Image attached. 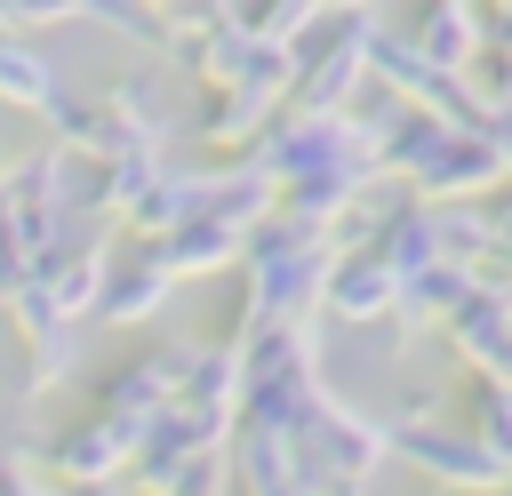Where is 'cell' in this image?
Returning <instances> with one entry per match:
<instances>
[{
    "instance_id": "cell-2",
    "label": "cell",
    "mask_w": 512,
    "mask_h": 496,
    "mask_svg": "<svg viewBox=\"0 0 512 496\" xmlns=\"http://www.w3.org/2000/svg\"><path fill=\"white\" fill-rule=\"evenodd\" d=\"M0 96H8V104H48V96H56L48 64H40L24 40H8V32H0Z\"/></svg>"
},
{
    "instance_id": "cell-1",
    "label": "cell",
    "mask_w": 512,
    "mask_h": 496,
    "mask_svg": "<svg viewBox=\"0 0 512 496\" xmlns=\"http://www.w3.org/2000/svg\"><path fill=\"white\" fill-rule=\"evenodd\" d=\"M416 48L440 64V72H456V64H472V48H480V24H472V0H432V16H424V32H416Z\"/></svg>"
}]
</instances>
